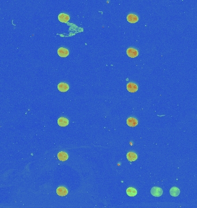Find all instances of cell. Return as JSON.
I'll return each mask as SVG.
<instances>
[{
    "mask_svg": "<svg viewBox=\"0 0 197 208\" xmlns=\"http://www.w3.org/2000/svg\"><path fill=\"white\" fill-rule=\"evenodd\" d=\"M126 194L128 195L129 197H135L137 194V191L133 187H129L126 190Z\"/></svg>",
    "mask_w": 197,
    "mask_h": 208,
    "instance_id": "cell-12",
    "label": "cell"
},
{
    "mask_svg": "<svg viewBox=\"0 0 197 208\" xmlns=\"http://www.w3.org/2000/svg\"><path fill=\"white\" fill-rule=\"evenodd\" d=\"M127 159L129 161H134L136 160H137L138 156L134 152H129L127 154Z\"/></svg>",
    "mask_w": 197,
    "mask_h": 208,
    "instance_id": "cell-11",
    "label": "cell"
},
{
    "mask_svg": "<svg viewBox=\"0 0 197 208\" xmlns=\"http://www.w3.org/2000/svg\"><path fill=\"white\" fill-rule=\"evenodd\" d=\"M127 124L128 125L129 127H135L136 125H137L138 124V121L137 120L133 118H130L127 119Z\"/></svg>",
    "mask_w": 197,
    "mask_h": 208,
    "instance_id": "cell-6",
    "label": "cell"
},
{
    "mask_svg": "<svg viewBox=\"0 0 197 208\" xmlns=\"http://www.w3.org/2000/svg\"><path fill=\"white\" fill-rule=\"evenodd\" d=\"M127 21L131 23H135L138 21V17L134 14H130L127 16Z\"/></svg>",
    "mask_w": 197,
    "mask_h": 208,
    "instance_id": "cell-10",
    "label": "cell"
},
{
    "mask_svg": "<svg viewBox=\"0 0 197 208\" xmlns=\"http://www.w3.org/2000/svg\"><path fill=\"white\" fill-rule=\"evenodd\" d=\"M127 89L130 93H135L138 90V86L135 83H129L127 84Z\"/></svg>",
    "mask_w": 197,
    "mask_h": 208,
    "instance_id": "cell-5",
    "label": "cell"
},
{
    "mask_svg": "<svg viewBox=\"0 0 197 208\" xmlns=\"http://www.w3.org/2000/svg\"><path fill=\"white\" fill-rule=\"evenodd\" d=\"M58 158L60 161H65L67 160L69 158L68 154L65 153L64 151H60L59 153L58 154Z\"/></svg>",
    "mask_w": 197,
    "mask_h": 208,
    "instance_id": "cell-13",
    "label": "cell"
},
{
    "mask_svg": "<svg viewBox=\"0 0 197 208\" xmlns=\"http://www.w3.org/2000/svg\"><path fill=\"white\" fill-rule=\"evenodd\" d=\"M170 194L172 197H178V196L180 194V190H179L178 187H172L171 189H170Z\"/></svg>",
    "mask_w": 197,
    "mask_h": 208,
    "instance_id": "cell-14",
    "label": "cell"
},
{
    "mask_svg": "<svg viewBox=\"0 0 197 208\" xmlns=\"http://www.w3.org/2000/svg\"><path fill=\"white\" fill-rule=\"evenodd\" d=\"M57 53L61 57H66L69 54L68 50L63 48H60L59 49H58Z\"/></svg>",
    "mask_w": 197,
    "mask_h": 208,
    "instance_id": "cell-4",
    "label": "cell"
},
{
    "mask_svg": "<svg viewBox=\"0 0 197 208\" xmlns=\"http://www.w3.org/2000/svg\"><path fill=\"white\" fill-rule=\"evenodd\" d=\"M70 19V16L65 13H61L58 15V20L62 23L68 22Z\"/></svg>",
    "mask_w": 197,
    "mask_h": 208,
    "instance_id": "cell-7",
    "label": "cell"
},
{
    "mask_svg": "<svg viewBox=\"0 0 197 208\" xmlns=\"http://www.w3.org/2000/svg\"><path fill=\"white\" fill-rule=\"evenodd\" d=\"M57 194L61 197H64L68 194V191L64 187H59L57 189Z\"/></svg>",
    "mask_w": 197,
    "mask_h": 208,
    "instance_id": "cell-3",
    "label": "cell"
},
{
    "mask_svg": "<svg viewBox=\"0 0 197 208\" xmlns=\"http://www.w3.org/2000/svg\"><path fill=\"white\" fill-rule=\"evenodd\" d=\"M58 89L61 92H66L69 89V86L65 83H60L58 85Z\"/></svg>",
    "mask_w": 197,
    "mask_h": 208,
    "instance_id": "cell-9",
    "label": "cell"
},
{
    "mask_svg": "<svg viewBox=\"0 0 197 208\" xmlns=\"http://www.w3.org/2000/svg\"><path fill=\"white\" fill-rule=\"evenodd\" d=\"M127 54L128 55V56L131 58H135L138 55V52L137 50L134 48H129L127 49Z\"/></svg>",
    "mask_w": 197,
    "mask_h": 208,
    "instance_id": "cell-2",
    "label": "cell"
},
{
    "mask_svg": "<svg viewBox=\"0 0 197 208\" xmlns=\"http://www.w3.org/2000/svg\"><path fill=\"white\" fill-rule=\"evenodd\" d=\"M58 124L61 127H66L69 124V120L66 118L61 117L58 119Z\"/></svg>",
    "mask_w": 197,
    "mask_h": 208,
    "instance_id": "cell-8",
    "label": "cell"
},
{
    "mask_svg": "<svg viewBox=\"0 0 197 208\" xmlns=\"http://www.w3.org/2000/svg\"><path fill=\"white\" fill-rule=\"evenodd\" d=\"M150 192L153 196L156 197H161L163 194V190H162L160 187H152V189H151V191Z\"/></svg>",
    "mask_w": 197,
    "mask_h": 208,
    "instance_id": "cell-1",
    "label": "cell"
}]
</instances>
